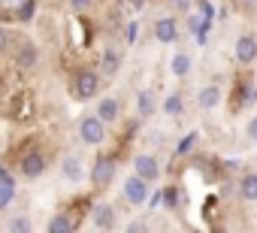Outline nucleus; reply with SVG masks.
<instances>
[{"label":"nucleus","instance_id":"f257e3e1","mask_svg":"<svg viewBox=\"0 0 257 233\" xmlns=\"http://www.w3.org/2000/svg\"><path fill=\"white\" fill-rule=\"evenodd\" d=\"M79 137H82L85 146H103V140H106V122L100 119L97 112L85 115V119L79 122Z\"/></svg>","mask_w":257,"mask_h":233},{"label":"nucleus","instance_id":"f03ea898","mask_svg":"<svg viewBox=\"0 0 257 233\" xmlns=\"http://www.w3.org/2000/svg\"><path fill=\"white\" fill-rule=\"evenodd\" d=\"M97 91H100V73L97 70H79L73 79V94L79 100H91Z\"/></svg>","mask_w":257,"mask_h":233},{"label":"nucleus","instance_id":"7ed1b4c3","mask_svg":"<svg viewBox=\"0 0 257 233\" xmlns=\"http://www.w3.org/2000/svg\"><path fill=\"white\" fill-rule=\"evenodd\" d=\"M149 185H152V182H146L143 176L131 173V176L124 179V200L134 203V206H143V203L149 200Z\"/></svg>","mask_w":257,"mask_h":233},{"label":"nucleus","instance_id":"20e7f679","mask_svg":"<svg viewBox=\"0 0 257 233\" xmlns=\"http://www.w3.org/2000/svg\"><path fill=\"white\" fill-rule=\"evenodd\" d=\"M112 179H115V161L109 155H100L94 161V167H91V185L106 188V185H112Z\"/></svg>","mask_w":257,"mask_h":233},{"label":"nucleus","instance_id":"39448f33","mask_svg":"<svg viewBox=\"0 0 257 233\" xmlns=\"http://www.w3.org/2000/svg\"><path fill=\"white\" fill-rule=\"evenodd\" d=\"M134 173L143 176L146 182H158L161 179V161L155 155H137L134 158Z\"/></svg>","mask_w":257,"mask_h":233},{"label":"nucleus","instance_id":"423d86ee","mask_svg":"<svg viewBox=\"0 0 257 233\" xmlns=\"http://www.w3.org/2000/svg\"><path fill=\"white\" fill-rule=\"evenodd\" d=\"M91 221H94L97 230H115V224H118V209H115L112 203H97Z\"/></svg>","mask_w":257,"mask_h":233},{"label":"nucleus","instance_id":"0eeeda50","mask_svg":"<svg viewBox=\"0 0 257 233\" xmlns=\"http://www.w3.org/2000/svg\"><path fill=\"white\" fill-rule=\"evenodd\" d=\"M61 176H64L67 182L79 185V182L85 179V161H82L79 155H64V161H61Z\"/></svg>","mask_w":257,"mask_h":233},{"label":"nucleus","instance_id":"6e6552de","mask_svg":"<svg viewBox=\"0 0 257 233\" xmlns=\"http://www.w3.org/2000/svg\"><path fill=\"white\" fill-rule=\"evenodd\" d=\"M233 52H236V61H239V64H254V61H257V37L242 34V37L236 40Z\"/></svg>","mask_w":257,"mask_h":233},{"label":"nucleus","instance_id":"1a4fd4ad","mask_svg":"<svg viewBox=\"0 0 257 233\" xmlns=\"http://www.w3.org/2000/svg\"><path fill=\"white\" fill-rule=\"evenodd\" d=\"M19 170H22V176H25V179H40V176L46 173V158H43L40 152H31V155H25V158H22Z\"/></svg>","mask_w":257,"mask_h":233},{"label":"nucleus","instance_id":"9d476101","mask_svg":"<svg viewBox=\"0 0 257 233\" xmlns=\"http://www.w3.org/2000/svg\"><path fill=\"white\" fill-rule=\"evenodd\" d=\"M118 70H121V52L118 49H103V55H100V76H106V79H115L118 76Z\"/></svg>","mask_w":257,"mask_h":233},{"label":"nucleus","instance_id":"9b49d317","mask_svg":"<svg viewBox=\"0 0 257 233\" xmlns=\"http://www.w3.org/2000/svg\"><path fill=\"white\" fill-rule=\"evenodd\" d=\"M37 64H40V49H37L34 43L19 46V52H16V67H19V70H34Z\"/></svg>","mask_w":257,"mask_h":233},{"label":"nucleus","instance_id":"f8f14e48","mask_svg":"<svg viewBox=\"0 0 257 233\" xmlns=\"http://www.w3.org/2000/svg\"><path fill=\"white\" fill-rule=\"evenodd\" d=\"M97 115L109 125V122H118L121 119V100L118 97H103L100 103H97Z\"/></svg>","mask_w":257,"mask_h":233},{"label":"nucleus","instance_id":"ddd939ff","mask_svg":"<svg viewBox=\"0 0 257 233\" xmlns=\"http://www.w3.org/2000/svg\"><path fill=\"white\" fill-rule=\"evenodd\" d=\"M155 37L167 46V43H176L179 40V28H176V19H158L155 22Z\"/></svg>","mask_w":257,"mask_h":233},{"label":"nucleus","instance_id":"4468645a","mask_svg":"<svg viewBox=\"0 0 257 233\" xmlns=\"http://www.w3.org/2000/svg\"><path fill=\"white\" fill-rule=\"evenodd\" d=\"M197 103H200V109H215L221 103V88L218 85H203L200 94H197Z\"/></svg>","mask_w":257,"mask_h":233},{"label":"nucleus","instance_id":"2eb2a0df","mask_svg":"<svg viewBox=\"0 0 257 233\" xmlns=\"http://www.w3.org/2000/svg\"><path fill=\"white\" fill-rule=\"evenodd\" d=\"M239 197L248 200V203H257V173L242 176V182H239Z\"/></svg>","mask_w":257,"mask_h":233},{"label":"nucleus","instance_id":"dca6fc26","mask_svg":"<svg viewBox=\"0 0 257 233\" xmlns=\"http://www.w3.org/2000/svg\"><path fill=\"white\" fill-rule=\"evenodd\" d=\"M137 112H140V119H152L155 115V94L152 91H140L137 94Z\"/></svg>","mask_w":257,"mask_h":233},{"label":"nucleus","instance_id":"f3484780","mask_svg":"<svg viewBox=\"0 0 257 233\" xmlns=\"http://www.w3.org/2000/svg\"><path fill=\"white\" fill-rule=\"evenodd\" d=\"M76 224H73V218L67 215V212H61V215H55L52 221H49V233H70Z\"/></svg>","mask_w":257,"mask_h":233},{"label":"nucleus","instance_id":"a211bd4d","mask_svg":"<svg viewBox=\"0 0 257 233\" xmlns=\"http://www.w3.org/2000/svg\"><path fill=\"white\" fill-rule=\"evenodd\" d=\"M16 197V182L7 176V179H0V209H7Z\"/></svg>","mask_w":257,"mask_h":233},{"label":"nucleus","instance_id":"6ab92c4d","mask_svg":"<svg viewBox=\"0 0 257 233\" xmlns=\"http://www.w3.org/2000/svg\"><path fill=\"white\" fill-rule=\"evenodd\" d=\"M170 67H173V76H179V79H182V76H188V73H191V58H188L185 52H179V55L173 58V64H170Z\"/></svg>","mask_w":257,"mask_h":233},{"label":"nucleus","instance_id":"aec40b11","mask_svg":"<svg viewBox=\"0 0 257 233\" xmlns=\"http://www.w3.org/2000/svg\"><path fill=\"white\" fill-rule=\"evenodd\" d=\"M164 112L167 115H179L182 112V94H170L167 103H164Z\"/></svg>","mask_w":257,"mask_h":233},{"label":"nucleus","instance_id":"412c9836","mask_svg":"<svg viewBox=\"0 0 257 233\" xmlns=\"http://www.w3.org/2000/svg\"><path fill=\"white\" fill-rule=\"evenodd\" d=\"M10 230H13V233H31V230H34V224H31L25 215H19V218H13V221H10Z\"/></svg>","mask_w":257,"mask_h":233},{"label":"nucleus","instance_id":"4be33fe9","mask_svg":"<svg viewBox=\"0 0 257 233\" xmlns=\"http://www.w3.org/2000/svg\"><path fill=\"white\" fill-rule=\"evenodd\" d=\"M194 143H197V134H188L182 143H179V149H176V155H191V149H194Z\"/></svg>","mask_w":257,"mask_h":233},{"label":"nucleus","instance_id":"5701e85b","mask_svg":"<svg viewBox=\"0 0 257 233\" xmlns=\"http://www.w3.org/2000/svg\"><path fill=\"white\" fill-rule=\"evenodd\" d=\"M91 4H94V0H67V7H70V10H76V13L91 10Z\"/></svg>","mask_w":257,"mask_h":233},{"label":"nucleus","instance_id":"b1692460","mask_svg":"<svg viewBox=\"0 0 257 233\" xmlns=\"http://www.w3.org/2000/svg\"><path fill=\"white\" fill-rule=\"evenodd\" d=\"M10 43H13L10 31H7V28H0V52H7V49H10Z\"/></svg>","mask_w":257,"mask_h":233},{"label":"nucleus","instance_id":"393cba45","mask_svg":"<svg viewBox=\"0 0 257 233\" xmlns=\"http://www.w3.org/2000/svg\"><path fill=\"white\" fill-rule=\"evenodd\" d=\"M245 134H248V140H251V143H257V115H254V119L248 122V128H245Z\"/></svg>","mask_w":257,"mask_h":233},{"label":"nucleus","instance_id":"a878e982","mask_svg":"<svg viewBox=\"0 0 257 233\" xmlns=\"http://www.w3.org/2000/svg\"><path fill=\"white\" fill-rule=\"evenodd\" d=\"M164 203H167V206H176V188H167V191H164Z\"/></svg>","mask_w":257,"mask_h":233},{"label":"nucleus","instance_id":"bb28decb","mask_svg":"<svg viewBox=\"0 0 257 233\" xmlns=\"http://www.w3.org/2000/svg\"><path fill=\"white\" fill-rule=\"evenodd\" d=\"M124 230H127V233H140V230H146V224H143V221H131Z\"/></svg>","mask_w":257,"mask_h":233},{"label":"nucleus","instance_id":"cd10ccee","mask_svg":"<svg viewBox=\"0 0 257 233\" xmlns=\"http://www.w3.org/2000/svg\"><path fill=\"white\" fill-rule=\"evenodd\" d=\"M137 34H140V25L131 22V28H127V40H137Z\"/></svg>","mask_w":257,"mask_h":233},{"label":"nucleus","instance_id":"c85d7f7f","mask_svg":"<svg viewBox=\"0 0 257 233\" xmlns=\"http://www.w3.org/2000/svg\"><path fill=\"white\" fill-rule=\"evenodd\" d=\"M173 7H176V10H188V7H191V0H173Z\"/></svg>","mask_w":257,"mask_h":233},{"label":"nucleus","instance_id":"c756f323","mask_svg":"<svg viewBox=\"0 0 257 233\" xmlns=\"http://www.w3.org/2000/svg\"><path fill=\"white\" fill-rule=\"evenodd\" d=\"M131 4H134V7H137V10H140V7H143V4H146V0H131Z\"/></svg>","mask_w":257,"mask_h":233},{"label":"nucleus","instance_id":"7c9ffc66","mask_svg":"<svg viewBox=\"0 0 257 233\" xmlns=\"http://www.w3.org/2000/svg\"><path fill=\"white\" fill-rule=\"evenodd\" d=\"M0 179H7V170H4V167H0Z\"/></svg>","mask_w":257,"mask_h":233}]
</instances>
